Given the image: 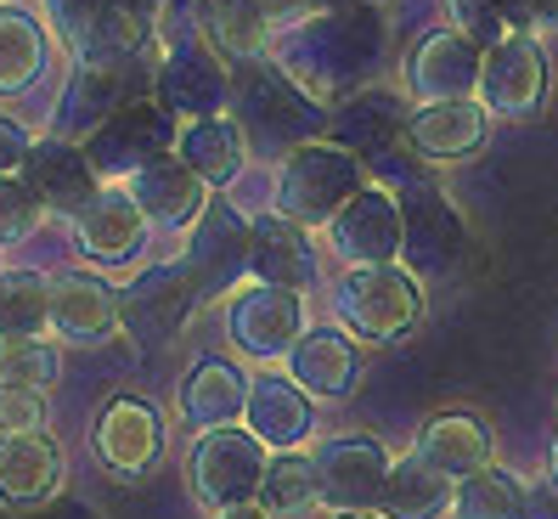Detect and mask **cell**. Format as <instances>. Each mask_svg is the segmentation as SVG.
Returning <instances> with one entry per match:
<instances>
[{"mask_svg":"<svg viewBox=\"0 0 558 519\" xmlns=\"http://www.w3.org/2000/svg\"><path fill=\"white\" fill-rule=\"evenodd\" d=\"M271 62L300 80L311 96L327 90H361L389 57V17L384 7H339V12H305L271 35Z\"/></svg>","mask_w":558,"mask_h":519,"instance_id":"1","label":"cell"},{"mask_svg":"<svg viewBox=\"0 0 558 519\" xmlns=\"http://www.w3.org/2000/svg\"><path fill=\"white\" fill-rule=\"evenodd\" d=\"M226 108L243 124V136H271V142H288V147L327 136V108L300 80H288L271 57H243L238 62Z\"/></svg>","mask_w":558,"mask_h":519,"instance_id":"2","label":"cell"},{"mask_svg":"<svg viewBox=\"0 0 558 519\" xmlns=\"http://www.w3.org/2000/svg\"><path fill=\"white\" fill-rule=\"evenodd\" d=\"M327 300H333L339 328L361 345H396L423 322V288L401 266H350L333 277Z\"/></svg>","mask_w":558,"mask_h":519,"instance_id":"3","label":"cell"},{"mask_svg":"<svg viewBox=\"0 0 558 519\" xmlns=\"http://www.w3.org/2000/svg\"><path fill=\"white\" fill-rule=\"evenodd\" d=\"M361 186H367V165H361L350 147H339L333 136L300 142V147H288L282 170H277V215L316 232V226L333 220Z\"/></svg>","mask_w":558,"mask_h":519,"instance_id":"4","label":"cell"},{"mask_svg":"<svg viewBox=\"0 0 558 519\" xmlns=\"http://www.w3.org/2000/svg\"><path fill=\"white\" fill-rule=\"evenodd\" d=\"M401 198V271L412 277H451L469 260V220L429 176L396 186Z\"/></svg>","mask_w":558,"mask_h":519,"instance_id":"5","label":"cell"},{"mask_svg":"<svg viewBox=\"0 0 558 519\" xmlns=\"http://www.w3.org/2000/svg\"><path fill=\"white\" fill-rule=\"evenodd\" d=\"M407 96L401 90H384V85H361L350 90L344 102L327 113V136H333L339 147H350L361 165H373L378 176L389 181H412L417 165H407L401 147H407Z\"/></svg>","mask_w":558,"mask_h":519,"instance_id":"6","label":"cell"},{"mask_svg":"<svg viewBox=\"0 0 558 519\" xmlns=\"http://www.w3.org/2000/svg\"><path fill=\"white\" fill-rule=\"evenodd\" d=\"M209 294L198 271H192V260L175 254V260H158L153 271H142L136 282L124 288L119 300V328L136 339L142 350H163L170 339H181V328L192 322V311H198Z\"/></svg>","mask_w":558,"mask_h":519,"instance_id":"7","label":"cell"},{"mask_svg":"<svg viewBox=\"0 0 558 519\" xmlns=\"http://www.w3.org/2000/svg\"><path fill=\"white\" fill-rule=\"evenodd\" d=\"M153 96L163 102L175 124L226 113V96H232V74H226V57L204 40V35H181L163 40L158 62H153Z\"/></svg>","mask_w":558,"mask_h":519,"instance_id":"8","label":"cell"},{"mask_svg":"<svg viewBox=\"0 0 558 519\" xmlns=\"http://www.w3.org/2000/svg\"><path fill=\"white\" fill-rule=\"evenodd\" d=\"M266 463H271V451L248 430H238V424L204 430L198 446H192V497H198L209 514L232 508V503H254L259 480H266Z\"/></svg>","mask_w":558,"mask_h":519,"instance_id":"9","label":"cell"},{"mask_svg":"<svg viewBox=\"0 0 558 519\" xmlns=\"http://www.w3.org/2000/svg\"><path fill=\"white\" fill-rule=\"evenodd\" d=\"M175 119L163 113V102L158 96H130V102L96 130V136L85 142V158H90V170L102 176V181H113V176H136L142 165H153V158H163V153H175Z\"/></svg>","mask_w":558,"mask_h":519,"instance_id":"10","label":"cell"},{"mask_svg":"<svg viewBox=\"0 0 558 519\" xmlns=\"http://www.w3.org/2000/svg\"><path fill=\"white\" fill-rule=\"evenodd\" d=\"M316 480H322V508L327 514H378L384 480H389V446L378 435H327L316 451Z\"/></svg>","mask_w":558,"mask_h":519,"instance_id":"11","label":"cell"},{"mask_svg":"<svg viewBox=\"0 0 558 519\" xmlns=\"http://www.w3.org/2000/svg\"><path fill=\"white\" fill-rule=\"evenodd\" d=\"M474 102L490 119H536L547 108V51L536 35H513L485 46Z\"/></svg>","mask_w":558,"mask_h":519,"instance_id":"12","label":"cell"},{"mask_svg":"<svg viewBox=\"0 0 558 519\" xmlns=\"http://www.w3.org/2000/svg\"><path fill=\"white\" fill-rule=\"evenodd\" d=\"M226 334L254 362H282L305 334V294H288L271 282H243L226 300Z\"/></svg>","mask_w":558,"mask_h":519,"instance_id":"13","label":"cell"},{"mask_svg":"<svg viewBox=\"0 0 558 519\" xmlns=\"http://www.w3.org/2000/svg\"><path fill=\"white\" fill-rule=\"evenodd\" d=\"M327 243L344 266H401V198L367 181L327 220Z\"/></svg>","mask_w":558,"mask_h":519,"instance_id":"14","label":"cell"},{"mask_svg":"<svg viewBox=\"0 0 558 519\" xmlns=\"http://www.w3.org/2000/svg\"><path fill=\"white\" fill-rule=\"evenodd\" d=\"M69 480V458L51 430H23V435H0V508L12 514H35L62 497Z\"/></svg>","mask_w":558,"mask_h":519,"instance_id":"15","label":"cell"},{"mask_svg":"<svg viewBox=\"0 0 558 519\" xmlns=\"http://www.w3.org/2000/svg\"><path fill=\"white\" fill-rule=\"evenodd\" d=\"M17 176H23L28 192H35V204L46 215H62V220H74L96 192H102V176L90 170L85 142H69V136H40L35 147H28Z\"/></svg>","mask_w":558,"mask_h":519,"instance_id":"16","label":"cell"},{"mask_svg":"<svg viewBox=\"0 0 558 519\" xmlns=\"http://www.w3.org/2000/svg\"><path fill=\"white\" fill-rule=\"evenodd\" d=\"M96 458L113 480H142L153 474V463L163 458V418L153 401L142 396H113L96 418Z\"/></svg>","mask_w":558,"mask_h":519,"instance_id":"17","label":"cell"},{"mask_svg":"<svg viewBox=\"0 0 558 519\" xmlns=\"http://www.w3.org/2000/svg\"><path fill=\"white\" fill-rule=\"evenodd\" d=\"M46 328L69 345H102L119 328V294L85 266L46 277Z\"/></svg>","mask_w":558,"mask_h":519,"instance_id":"18","label":"cell"},{"mask_svg":"<svg viewBox=\"0 0 558 519\" xmlns=\"http://www.w3.org/2000/svg\"><path fill=\"white\" fill-rule=\"evenodd\" d=\"M480 57H485V46H474L469 35H457V28H429L407 57V96H417V108L474 96L480 90Z\"/></svg>","mask_w":558,"mask_h":519,"instance_id":"19","label":"cell"},{"mask_svg":"<svg viewBox=\"0 0 558 519\" xmlns=\"http://www.w3.org/2000/svg\"><path fill=\"white\" fill-rule=\"evenodd\" d=\"M243 430L266 451H300L316 435V401L305 396L288 373H254L248 378V407Z\"/></svg>","mask_w":558,"mask_h":519,"instance_id":"20","label":"cell"},{"mask_svg":"<svg viewBox=\"0 0 558 519\" xmlns=\"http://www.w3.org/2000/svg\"><path fill=\"white\" fill-rule=\"evenodd\" d=\"M248 282H271L288 294H311L316 288V243L305 226L288 215H259L248 220Z\"/></svg>","mask_w":558,"mask_h":519,"instance_id":"21","label":"cell"},{"mask_svg":"<svg viewBox=\"0 0 558 519\" xmlns=\"http://www.w3.org/2000/svg\"><path fill=\"white\" fill-rule=\"evenodd\" d=\"M124 192L136 198V209L147 220L170 226V232H192L209 209V181L192 176V165L181 153H163V158H153V165H142Z\"/></svg>","mask_w":558,"mask_h":519,"instance_id":"22","label":"cell"},{"mask_svg":"<svg viewBox=\"0 0 558 519\" xmlns=\"http://www.w3.org/2000/svg\"><path fill=\"white\" fill-rule=\"evenodd\" d=\"M74 243L90 266H130L147 249V215L136 209V198L124 186H102L74 215Z\"/></svg>","mask_w":558,"mask_h":519,"instance_id":"23","label":"cell"},{"mask_svg":"<svg viewBox=\"0 0 558 519\" xmlns=\"http://www.w3.org/2000/svg\"><path fill=\"white\" fill-rule=\"evenodd\" d=\"M130 90H142L136 74H119V69H102V62H80L69 74L57 96V113H51V136H69V142H90L124 102Z\"/></svg>","mask_w":558,"mask_h":519,"instance_id":"24","label":"cell"},{"mask_svg":"<svg viewBox=\"0 0 558 519\" xmlns=\"http://www.w3.org/2000/svg\"><path fill=\"white\" fill-rule=\"evenodd\" d=\"M490 136V113L474 96H457V102H423L407 119V147L429 165H457V158H474Z\"/></svg>","mask_w":558,"mask_h":519,"instance_id":"25","label":"cell"},{"mask_svg":"<svg viewBox=\"0 0 558 519\" xmlns=\"http://www.w3.org/2000/svg\"><path fill=\"white\" fill-rule=\"evenodd\" d=\"M282 362L311 401H344L361 378V345L344 328H305Z\"/></svg>","mask_w":558,"mask_h":519,"instance_id":"26","label":"cell"},{"mask_svg":"<svg viewBox=\"0 0 558 519\" xmlns=\"http://www.w3.org/2000/svg\"><path fill=\"white\" fill-rule=\"evenodd\" d=\"M243 407H248V373L232 362V355H198L192 373L181 378V418L198 435L238 424Z\"/></svg>","mask_w":558,"mask_h":519,"instance_id":"27","label":"cell"},{"mask_svg":"<svg viewBox=\"0 0 558 519\" xmlns=\"http://www.w3.org/2000/svg\"><path fill=\"white\" fill-rule=\"evenodd\" d=\"M417 458L429 463L435 474H446L451 485L457 480H469L480 469H490V458H497V440H490L485 430V418L474 412H435L429 424L417 430Z\"/></svg>","mask_w":558,"mask_h":519,"instance_id":"28","label":"cell"},{"mask_svg":"<svg viewBox=\"0 0 558 519\" xmlns=\"http://www.w3.org/2000/svg\"><path fill=\"white\" fill-rule=\"evenodd\" d=\"M192 271H198L204 294H226L238 277H248V220L238 209H204V220L192 226Z\"/></svg>","mask_w":558,"mask_h":519,"instance_id":"29","label":"cell"},{"mask_svg":"<svg viewBox=\"0 0 558 519\" xmlns=\"http://www.w3.org/2000/svg\"><path fill=\"white\" fill-rule=\"evenodd\" d=\"M175 153L192 165V176H204L209 186H232L248 170V136L232 113H209V119L181 124Z\"/></svg>","mask_w":558,"mask_h":519,"instance_id":"30","label":"cell"},{"mask_svg":"<svg viewBox=\"0 0 558 519\" xmlns=\"http://www.w3.org/2000/svg\"><path fill=\"white\" fill-rule=\"evenodd\" d=\"M451 492H457V485H451L446 474H435V469L412 451V458L389 463L378 514H384V519H446V514H451Z\"/></svg>","mask_w":558,"mask_h":519,"instance_id":"31","label":"cell"},{"mask_svg":"<svg viewBox=\"0 0 558 519\" xmlns=\"http://www.w3.org/2000/svg\"><path fill=\"white\" fill-rule=\"evenodd\" d=\"M46 57H51L46 28L17 7H0V96L35 90L46 74Z\"/></svg>","mask_w":558,"mask_h":519,"instance_id":"32","label":"cell"},{"mask_svg":"<svg viewBox=\"0 0 558 519\" xmlns=\"http://www.w3.org/2000/svg\"><path fill=\"white\" fill-rule=\"evenodd\" d=\"M259 508L271 519H311L322 508V480L311 451H271L266 480H259Z\"/></svg>","mask_w":558,"mask_h":519,"instance_id":"33","label":"cell"},{"mask_svg":"<svg viewBox=\"0 0 558 519\" xmlns=\"http://www.w3.org/2000/svg\"><path fill=\"white\" fill-rule=\"evenodd\" d=\"M457 35L474 46H497L513 35H536V0H440Z\"/></svg>","mask_w":558,"mask_h":519,"instance_id":"34","label":"cell"},{"mask_svg":"<svg viewBox=\"0 0 558 519\" xmlns=\"http://www.w3.org/2000/svg\"><path fill=\"white\" fill-rule=\"evenodd\" d=\"M524 514H531V492H524L519 474L497 463L457 480V492H451V519H524Z\"/></svg>","mask_w":558,"mask_h":519,"instance_id":"35","label":"cell"},{"mask_svg":"<svg viewBox=\"0 0 558 519\" xmlns=\"http://www.w3.org/2000/svg\"><path fill=\"white\" fill-rule=\"evenodd\" d=\"M46 334V277L23 266H0V339Z\"/></svg>","mask_w":558,"mask_h":519,"instance_id":"36","label":"cell"},{"mask_svg":"<svg viewBox=\"0 0 558 519\" xmlns=\"http://www.w3.org/2000/svg\"><path fill=\"white\" fill-rule=\"evenodd\" d=\"M62 378V350L46 334L28 339H0V389H46Z\"/></svg>","mask_w":558,"mask_h":519,"instance_id":"37","label":"cell"},{"mask_svg":"<svg viewBox=\"0 0 558 519\" xmlns=\"http://www.w3.org/2000/svg\"><path fill=\"white\" fill-rule=\"evenodd\" d=\"M46 209L35 204V192L23 186V176H0V249H17L40 232Z\"/></svg>","mask_w":558,"mask_h":519,"instance_id":"38","label":"cell"},{"mask_svg":"<svg viewBox=\"0 0 558 519\" xmlns=\"http://www.w3.org/2000/svg\"><path fill=\"white\" fill-rule=\"evenodd\" d=\"M113 12V0H46V17L57 28V40H69L74 51L90 40V28Z\"/></svg>","mask_w":558,"mask_h":519,"instance_id":"39","label":"cell"},{"mask_svg":"<svg viewBox=\"0 0 558 519\" xmlns=\"http://www.w3.org/2000/svg\"><path fill=\"white\" fill-rule=\"evenodd\" d=\"M46 430V396L40 389H0V435Z\"/></svg>","mask_w":558,"mask_h":519,"instance_id":"40","label":"cell"},{"mask_svg":"<svg viewBox=\"0 0 558 519\" xmlns=\"http://www.w3.org/2000/svg\"><path fill=\"white\" fill-rule=\"evenodd\" d=\"M28 147H35V136H28L12 113H0V176H17L23 158H28Z\"/></svg>","mask_w":558,"mask_h":519,"instance_id":"41","label":"cell"},{"mask_svg":"<svg viewBox=\"0 0 558 519\" xmlns=\"http://www.w3.org/2000/svg\"><path fill=\"white\" fill-rule=\"evenodd\" d=\"M119 12H130L136 23H147V28H158V17H163V0H113Z\"/></svg>","mask_w":558,"mask_h":519,"instance_id":"42","label":"cell"},{"mask_svg":"<svg viewBox=\"0 0 558 519\" xmlns=\"http://www.w3.org/2000/svg\"><path fill=\"white\" fill-rule=\"evenodd\" d=\"M215 519H271V514L259 508V497H254V503H232V508H215Z\"/></svg>","mask_w":558,"mask_h":519,"instance_id":"43","label":"cell"},{"mask_svg":"<svg viewBox=\"0 0 558 519\" xmlns=\"http://www.w3.org/2000/svg\"><path fill=\"white\" fill-rule=\"evenodd\" d=\"M536 35H558V0H536Z\"/></svg>","mask_w":558,"mask_h":519,"instance_id":"44","label":"cell"},{"mask_svg":"<svg viewBox=\"0 0 558 519\" xmlns=\"http://www.w3.org/2000/svg\"><path fill=\"white\" fill-rule=\"evenodd\" d=\"M311 12H339V7H378V0H305Z\"/></svg>","mask_w":558,"mask_h":519,"instance_id":"45","label":"cell"},{"mask_svg":"<svg viewBox=\"0 0 558 519\" xmlns=\"http://www.w3.org/2000/svg\"><path fill=\"white\" fill-rule=\"evenodd\" d=\"M547 480H553V492H558V440H553V451H547Z\"/></svg>","mask_w":558,"mask_h":519,"instance_id":"46","label":"cell"},{"mask_svg":"<svg viewBox=\"0 0 558 519\" xmlns=\"http://www.w3.org/2000/svg\"><path fill=\"white\" fill-rule=\"evenodd\" d=\"M327 519H384V514H373V508H367V514H327Z\"/></svg>","mask_w":558,"mask_h":519,"instance_id":"47","label":"cell"},{"mask_svg":"<svg viewBox=\"0 0 558 519\" xmlns=\"http://www.w3.org/2000/svg\"><path fill=\"white\" fill-rule=\"evenodd\" d=\"M0 7H12V0H0Z\"/></svg>","mask_w":558,"mask_h":519,"instance_id":"48","label":"cell"}]
</instances>
